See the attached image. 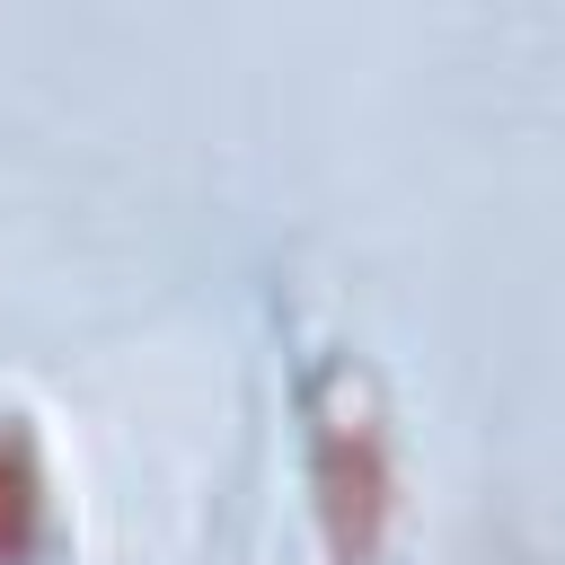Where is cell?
<instances>
[{"mask_svg":"<svg viewBox=\"0 0 565 565\" xmlns=\"http://www.w3.org/2000/svg\"><path fill=\"white\" fill-rule=\"evenodd\" d=\"M26 556H35V477L0 441V565H26Z\"/></svg>","mask_w":565,"mask_h":565,"instance_id":"1","label":"cell"}]
</instances>
